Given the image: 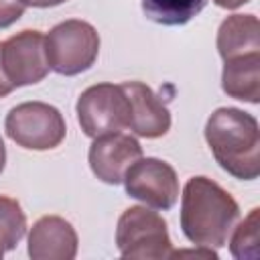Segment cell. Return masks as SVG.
<instances>
[{"instance_id": "cell-1", "label": "cell", "mask_w": 260, "mask_h": 260, "mask_svg": "<svg viewBox=\"0 0 260 260\" xmlns=\"http://www.w3.org/2000/svg\"><path fill=\"white\" fill-rule=\"evenodd\" d=\"M240 219L238 201L213 179L191 177L181 195V230L185 238L203 248H223Z\"/></svg>"}, {"instance_id": "cell-2", "label": "cell", "mask_w": 260, "mask_h": 260, "mask_svg": "<svg viewBox=\"0 0 260 260\" xmlns=\"http://www.w3.org/2000/svg\"><path fill=\"white\" fill-rule=\"evenodd\" d=\"M205 142L215 162L240 181L260 175V124L240 108H217L205 122Z\"/></svg>"}, {"instance_id": "cell-3", "label": "cell", "mask_w": 260, "mask_h": 260, "mask_svg": "<svg viewBox=\"0 0 260 260\" xmlns=\"http://www.w3.org/2000/svg\"><path fill=\"white\" fill-rule=\"evenodd\" d=\"M116 246L122 258L167 260L173 256L167 221L146 205H132L122 211L116 225Z\"/></svg>"}, {"instance_id": "cell-4", "label": "cell", "mask_w": 260, "mask_h": 260, "mask_svg": "<svg viewBox=\"0 0 260 260\" xmlns=\"http://www.w3.org/2000/svg\"><path fill=\"white\" fill-rule=\"evenodd\" d=\"M49 67L59 75H77L87 71L100 55V35L93 24L69 18L55 24L45 37Z\"/></svg>"}, {"instance_id": "cell-5", "label": "cell", "mask_w": 260, "mask_h": 260, "mask_svg": "<svg viewBox=\"0 0 260 260\" xmlns=\"http://www.w3.org/2000/svg\"><path fill=\"white\" fill-rule=\"evenodd\" d=\"M6 136L26 150L57 148L67 134L63 114L45 102H22L6 114Z\"/></svg>"}, {"instance_id": "cell-6", "label": "cell", "mask_w": 260, "mask_h": 260, "mask_svg": "<svg viewBox=\"0 0 260 260\" xmlns=\"http://www.w3.org/2000/svg\"><path fill=\"white\" fill-rule=\"evenodd\" d=\"M75 112L83 134L89 138L120 132L130 122V104L120 83L89 85L77 98Z\"/></svg>"}, {"instance_id": "cell-7", "label": "cell", "mask_w": 260, "mask_h": 260, "mask_svg": "<svg viewBox=\"0 0 260 260\" xmlns=\"http://www.w3.org/2000/svg\"><path fill=\"white\" fill-rule=\"evenodd\" d=\"M124 189L130 197L148 207L167 211L179 199V179L175 169L160 158L146 156L134 160L124 173Z\"/></svg>"}, {"instance_id": "cell-8", "label": "cell", "mask_w": 260, "mask_h": 260, "mask_svg": "<svg viewBox=\"0 0 260 260\" xmlns=\"http://www.w3.org/2000/svg\"><path fill=\"white\" fill-rule=\"evenodd\" d=\"M0 59L6 77L14 87L39 83L51 69L45 51V35L41 30L26 28L2 41Z\"/></svg>"}, {"instance_id": "cell-9", "label": "cell", "mask_w": 260, "mask_h": 260, "mask_svg": "<svg viewBox=\"0 0 260 260\" xmlns=\"http://www.w3.org/2000/svg\"><path fill=\"white\" fill-rule=\"evenodd\" d=\"M140 156H142L140 142L124 132H110L93 138L87 154L91 173L106 185L122 183L128 167Z\"/></svg>"}, {"instance_id": "cell-10", "label": "cell", "mask_w": 260, "mask_h": 260, "mask_svg": "<svg viewBox=\"0 0 260 260\" xmlns=\"http://www.w3.org/2000/svg\"><path fill=\"white\" fill-rule=\"evenodd\" d=\"M120 85L130 104L128 128L142 138L165 136L171 128V112L165 102L142 81H124Z\"/></svg>"}, {"instance_id": "cell-11", "label": "cell", "mask_w": 260, "mask_h": 260, "mask_svg": "<svg viewBox=\"0 0 260 260\" xmlns=\"http://www.w3.org/2000/svg\"><path fill=\"white\" fill-rule=\"evenodd\" d=\"M28 256L32 260H73L77 256V232L59 215H43L28 232Z\"/></svg>"}, {"instance_id": "cell-12", "label": "cell", "mask_w": 260, "mask_h": 260, "mask_svg": "<svg viewBox=\"0 0 260 260\" xmlns=\"http://www.w3.org/2000/svg\"><path fill=\"white\" fill-rule=\"evenodd\" d=\"M217 53L223 61L260 53V20L256 14H232L217 28Z\"/></svg>"}, {"instance_id": "cell-13", "label": "cell", "mask_w": 260, "mask_h": 260, "mask_svg": "<svg viewBox=\"0 0 260 260\" xmlns=\"http://www.w3.org/2000/svg\"><path fill=\"white\" fill-rule=\"evenodd\" d=\"M221 89L240 102H260V53L223 61Z\"/></svg>"}, {"instance_id": "cell-14", "label": "cell", "mask_w": 260, "mask_h": 260, "mask_svg": "<svg viewBox=\"0 0 260 260\" xmlns=\"http://www.w3.org/2000/svg\"><path fill=\"white\" fill-rule=\"evenodd\" d=\"M140 6L148 20L162 26H181L203 10L205 0H140Z\"/></svg>"}, {"instance_id": "cell-15", "label": "cell", "mask_w": 260, "mask_h": 260, "mask_svg": "<svg viewBox=\"0 0 260 260\" xmlns=\"http://www.w3.org/2000/svg\"><path fill=\"white\" fill-rule=\"evenodd\" d=\"M258 228H260V209L254 207L240 225H234L230 238V254L236 260H258Z\"/></svg>"}, {"instance_id": "cell-16", "label": "cell", "mask_w": 260, "mask_h": 260, "mask_svg": "<svg viewBox=\"0 0 260 260\" xmlns=\"http://www.w3.org/2000/svg\"><path fill=\"white\" fill-rule=\"evenodd\" d=\"M26 234V215L14 197L0 195V246L14 250Z\"/></svg>"}, {"instance_id": "cell-17", "label": "cell", "mask_w": 260, "mask_h": 260, "mask_svg": "<svg viewBox=\"0 0 260 260\" xmlns=\"http://www.w3.org/2000/svg\"><path fill=\"white\" fill-rule=\"evenodd\" d=\"M24 8L26 6L22 0H0V28H8L16 20H20Z\"/></svg>"}, {"instance_id": "cell-18", "label": "cell", "mask_w": 260, "mask_h": 260, "mask_svg": "<svg viewBox=\"0 0 260 260\" xmlns=\"http://www.w3.org/2000/svg\"><path fill=\"white\" fill-rule=\"evenodd\" d=\"M0 51H2V43H0ZM12 89H16L12 83H10V79L6 77V73H4V67H2V59H0V98H6Z\"/></svg>"}, {"instance_id": "cell-19", "label": "cell", "mask_w": 260, "mask_h": 260, "mask_svg": "<svg viewBox=\"0 0 260 260\" xmlns=\"http://www.w3.org/2000/svg\"><path fill=\"white\" fill-rule=\"evenodd\" d=\"M24 6H32V8H51V6H59L67 0H22Z\"/></svg>"}, {"instance_id": "cell-20", "label": "cell", "mask_w": 260, "mask_h": 260, "mask_svg": "<svg viewBox=\"0 0 260 260\" xmlns=\"http://www.w3.org/2000/svg\"><path fill=\"white\" fill-rule=\"evenodd\" d=\"M219 8H228V10H234V8H238V6H242V4H246V2H250V0H213Z\"/></svg>"}, {"instance_id": "cell-21", "label": "cell", "mask_w": 260, "mask_h": 260, "mask_svg": "<svg viewBox=\"0 0 260 260\" xmlns=\"http://www.w3.org/2000/svg\"><path fill=\"white\" fill-rule=\"evenodd\" d=\"M4 165H6V146H4V140L0 138V173L4 171Z\"/></svg>"}, {"instance_id": "cell-22", "label": "cell", "mask_w": 260, "mask_h": 260, "mask_svg": "<svg viewBox=\"0 0 260 260\" xmlns=\"http://www.w3.org/2000/svg\"><path fill=\"white\" fill-rule=\"evenodd\" d=\"M2 256H4V248L0 246V258H2Z\"/></svg>"}]
</instances>
